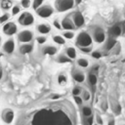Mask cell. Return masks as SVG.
<instances>
[{
	"label": "cell",
	"instance_id": "4",
	"mask_svg": "<svg viewBox=\"0 0 125 125\" xmlns=\"http://www.w3.org/2000/svg\"><path fill=\"white\" fill-rule=\"evenodd\" d=\"M36 13L37 15L40 17V18H43V19H46V18H49L53 15L54 13V9L50 6V5H43L41 7H39L37 10H36Z\"/></svg>",
	"mask_w": 125,
	"mask_h": 125
},
{
	"label": "cell",
	"instance_id": "38",
	"mask_svg": "<svg viewBox=\"0 0 125 125\" xmlns=\"http://www.w3.org/2000/svg\"><path fill=\"white\" fill-rule=\"evenodd\" d=\"M54 25H55V26H56L58 29L62 28V24L59 22V21H58V20H55V21H54Z\"/></svg>",
	"mask_w": 125,
	"mask_h": 125
},
{
	"label": "cell",
	"instance_id": "19",
	"mask_svg": "<svg viewBox=\"0 0 125 125\" xmlns=\"http://www.w3.org/2000/svg\"><path fill=\"white\" fill-rule=\"evenodd\" d=\"M1 7L4 10H9L12 8V1L11 0H1Z\"/></svg>",
	"mask_w": 125,
	"mask_h": 125
},
{
	"label": "cell",
	"instance_id": "18",
	"mask_svg": "<svg viewBox=\"0 0 125 125\" xmlns=\"http://www.w3.org/2000/svg\"><path fill=\"white\" fill-rule=\"evenodd\" d=\"M88 81H89V84L94 87V86L97 84V81H98L97 75L94 74V73H90V74L88 75Z\"/></svg>",
	"mask_w": 125,
	"mask_h": 125
},
{
	"label": "cell",
	"instance_id": "42",
	"mask_svg": "<svg viewBox=\"0 0 125 125\" xmlns=\"http://www.w3.org/2000/svg\"><path fill=\"white\" fill-rule=\"evenodd\" d=\"M2 75H3V71H2V68L0 67V79L2 78Z\"/></svg>",
	"mask_w": 125,
	"mask_h": 125
},
{
	"label": "cell",
	"instance_id": "23",
	"mask_svg": "<svg viewBox=\"0 0 125 125\" xmlns=\"http://www.w3.org/2000/svg\"><path fill=\"white\" fill-rule=\"evenodd\" d=\"M77 63H78V65L81 66V67H87V66L89 65V62H88L86 59H78Z\"/></svg>",
	"mask_w": 125,
	"mask_h": 125
},
{
	"label": "cell",
	"instance_id": "11",
	"mask_svg": "<svg viewBox=\"0 0 125 125\" xmlns=\"http://www.w3.org/2000/svg\"><path fill=\"white\" fill-rule=\"evenodd\" d=\"M61 24H62V27L63 29H65V30H72V29L75 28V25H74V23H73V21H71L68 17L64 18V19L62 21Z\"/></svg>",
	"mask_w": 125,
	"mask_h": 125
},
{
	"label": "cell",
	"instance_id": "26",
	"mask_svg": "<svg viewBox=\"0 0 125 125\" xmlns=\"http://www.w3.org/2000/svg\"><path fill=\"white\" fill-rule=\"evenodd\" d=\"M58 82L60 85H63L66 83V76L63 75V74H60L59 77H58Z\"/></svg>",
	"mask_w": 125,
	"mask_h": 125
},
{
	"label": "cell",
	"instance_id": "32",
	"mask_svg": "<svg viewBox=\"0 0 125 125\" xmlns=\"http://www.w3.org/2000/svg\"><path fill=\"white\" fill-rule=\"evenodd\" d=\"M21 6L23 8H28L30 6V0H21Z\"/></svg>",
	"mask_w": 125,
	"mask_h": 125
},
{
	"label": "cell",
	"instance_id": "41",
	"mask_svg": "<svg viewBox=\"0 0 125 125\" xmlns=\"http://www.w3.org/2000/svg\"><path fill=\"white\" fill-rule=\"evenodd\" d=\"M51 98H52V100H58V99L60 98V96H59V95H54V96H52Z\"/></svg>",
	"mask_w": 125,
	"mask_h": 125
},
{
	"label": "cell",
	"instance_id": "7",
	"mask_svg": "<svg viewBox=\"0 0 125 125\" xmlns=\"http://www.w3.org/2000/svg\"><path fill=\"white\" fill-rule=\"evenodd\" d=\"M18 30V27L16 25L15 22L11 21V22H8V23H5L4 26H3V32L4 34L8 35V36H12L14 35Z\"/></svg>",
	"mask_w": 125,
	"mask_h": 125
},
{
	"label": "cell",
	"instance_id": "33",
	"mask_svg": "<svg viewBox=\"0 0 125 125\" xmlns=\"http://www.w3.org/2000/svg\"><path fill=\"white\" fill-rule=\"evenodd\" d=\"M82 97H83L84 101H89L90 100V93L87 92V91H84L83 94H82Z\"/></svg>",
	"mask_w": 125,
	"mask_h": 125
},
{
	"label": "cell",
	"instance_id": "37",
	"mask_svg": "<svg viewBox=\"0 0 125 125\" xmlns=\"http://www.w3.org/2000/svg\"><path fill=\"white\" fill-rule=\"evenodd\" d=\"M74 101L77 104H82V99L79 96H74Z\"/></svg>",
	"mask_w": 125,
	"mask_h": 125
},
{
	"label": "cell",
	"instance_id": "35",
	"mask_svg": "<svg viewBox=\"0 0 125 125\" xmlns=\"http://www.w3.org/2000/svg\"><path fill=\"white\" fill-rule=\"evenodd\" d=\"M92 57H93L94 59H100V58L102 57V54H101L100 52H93V53H92Z\"/></svg>",
	"mask_w": 125,
	"mask_h": 125
},
{
	"label": "cell",
	"instance_id": "34",
	"mask_svg": "<svg viewBox=\"0 0 125 125\" xmlns=\"http://www.w3.org/2000/svg\"><path fill=\"white\" fill-rule=\"evenodd\" d=\"M20 10H21V8L19 6H14L13 9H12V14L13 15H17V14L20 13Z\"/></svg>",
	"mask_w": 125,
	"mask_h": 125
},
{
	"label": "cell",
	"instance_id": "1",
	"mask_svg": "<svg viewBox=\"0 0 125 125\" xmlns=\"http://www.w3.org/2000/svg\"><path fill=\"white\" fill-rule=\"evenodd\" d=\"M76 112L67 101H58L22 113L16 125H75Z\"/></svg>",
	"mask_w": 125,
	"mask_h": 125
},
{
	"label": "cell",
	"instance_id": "27",
	"mask_svg": "<svg viewBox=\"0 0 125 125\" xmlns=\"http://www.w3.org/2000/svg\"><path fill=\"white\" fill-rule=\"evenodd\" d=\"M43 1H44V0H34V1H33V5H32V6H33V9L37 10L39 7H41Z\"/></svg>",
	"mask_w": 125,
	"mask_h": 125
},
{
	"label": "cell",
	"instance_id": "45",
	"mask_svg": "<svg viewBox=\"0 0 125 125\" xmlns=\"http://www.w3.org/2000/svg\"><path fill=\"white\" fill-rule=\"evenodd\" d=\"M0 43H1V37H0Z\"/></svg>",
	"mask_w": 125,
	"mask_h": 125
},
{
	"label": "cell",
	"instance_id": "8",
	"mask_svg": "<svg viewBox=\"0 0 125 125\" xmlns=\"http://www.w3.org/2000/svg\"><path fill=\"white\" fill-rule=\"evenodd\" d=\"M2 119L7 124L12 123L14 120V111L11 108H5L2 111Z\"/></svg>",
	"mask_w": 125,
	"mask_h": 125
},
{
	"label": "cell",
	"instance_id": "46",
	"mask_svg": "<svg viewBox=\"0 0 125 125\" xmlns=\"http://www.w3.org/2000/svg\"><path fill=\"white\" fill-rule=\"evenodd\" d=\"M97 125H99V124H97Z\"/></svg>",
	"mask_w": 125,
	"mask_h": 125
},
{
	"label": "cell",
	"instance_id": "43",
	"mask_svg": "<svg viewBox=\"0 0 125 125\" xmlns=\"http://www.w3.org/2000/svg\"><path fill=\"white\" fill-rule=\"evenodd\" d=\"M81 1H82V0H75V3H76V4H80Z\"/></svg>",
	"mask_w": 125,
	"mask_h": 125
},
{
	"label": "cell",
	"instance_id": "10",
	"mask_svg": "<svg viewBox=\"0 0 125 125\" xmlns=\"http://www.w3.org/2000/svg\"><path fill=\"white\" fill-rule=\"evenodd\" d=\"M94 39L97 43H103L105 39V35H104V32L102 28H96L95 31H94Z\"/></svg>",
	"mask_w": 125,
	"mask_h": 125
},
{
	"label": "cell",
	"instance_id": "17",
	"mask_svg": "<svg viewBox=\"0 0 125 125\" xmlns=\"http://www.w3.org/2000/svg\"><path fill=\"white\" fill-rule=\"evenodd\" d=\"M65 55H66L70 60H73V59L76 58V51H75L74 48L69 47V48H67V49L65 50Z\"/></svg>",
	"mask_w": 125,
	"mask_h": 125
},
{
	"label": "cell",
	"instance_id": "36",
	"mask_svg": "<svg viewBox=\"0 0 125 125\" xmlns=\"http://www.w3.org/2000/svg\"><path fill=\"white\" fill-rule=\"evenodd\" d=\"M80 50H81L82 52H84V53H90L91 50H92V48H91V47H81Z\"/></svg>",
	"mask_w": 125,
	"mask_h": 125
},
{
	"label": "cell",
	"instance_id": "12",
	"mask_svg": "<svg viewBox=\"0 0 125 125\" xmlns=\"http://www.w3.org/2000/svg\"><path fill=\"white\" fill-rule=\"evenodd\" d=\"M14 49H15V42L13 39H9L7 40L4 45H3V50L7 53V54H12L14 52Z\"/></svg>",
	"mask_w": 125,
	"mask_h": 125
},
{
	"label": "cell",
	"instance_id": "28",
	"mask_svg": "<svg viewBox=\"0 0 125 125\" xmlns=\"http://www.w3.org/2000/svg\"><path fill=\"white\" fill-rule=\"evenodd\" d=\"M9 18H10V15L7 14V13H5V14L2 15V16H0V23H3V22H5V21H7L9 20Z\"/></svg>",
	"mask_w": 125,
	"mask_h": 125
},
{
	"label": "cell",
	"instance_id": "14",
	"mask_svg": "<svg viewBox=\"0 0 125 125\" xmlns=\"http://www.w3.org/2000/svg\"><path fill=\"white\" fill-rule=\"evenodd\" d=\"M72 77H73L74 80H75L76 82H78V83H81V82H83V81L85 80V75H84L81 71H78V70L73 71Z\"/></svg>",
	"mask_w": 125,
	"mask_h": 125
},
{
	"label": "cell",
	"instance_id": "40",
	"mask_svg": "<svg viewBox=\"0 0 125 125\" xmlns=\"http://www.w3.org/2000/svg\"><path fill=\"white\" fill-rule=\"evenodd\" d=\"M107 125H115V121H114V119H113V118H110V119L108 120Z\"/></svg>",
	"mask_w": 125,
	"mask_h": 125
},
{
	"label": "cell",
	"instance_id": "39",
	"mask_svg": "<svg viewBox=\"0 0 125 125\" xmlns=\"http://www.w3.org/2000/svg\"><path fill=\"white\" fill-rule=\"evenodd\" d=\"M96 120H97V123H98L99 125H102V124H103V119H102V117H101L100 115H97Z\"/></svg>",
	"mask_w": 125,
	"mask_h": 125
},
{
	"label": "cell",
	"instance_id": "21",
	"mask_svg": "<svg viewBox=\"0 0 125 125\" xmlns=\"http://www.w3.org/2000/svg\"><path fill=\"white\" fill-rule=\"evenodd\" d=\"M53 40H54L55 43L60 44V45H63V44L65 43V40H64V39L62 38V36H61V35H54V36H53Z\"/></svg>",
	"mask_w": 125,
	"mask_h": 125
},
{
	"label": "cell",
	"instance_id": "2",
	"mask_svg": "<svg viewBox=\"0 0 125 125\" xmlns=\"http://www.w3.org/2000/svg\"><path fill=\"white\" fill-rule=\"evenodd\" d=\"M76 44L79 46V48L81 47H90L92 45V37L89 33L82 31L78 34L77 39H76Z\"/></svg>",
	"mask_w": 125,
	"mask_h": 125
},
{
	"label": "cell",
	"instance_id": "31",
	"mask_svg": "<svg viewBox=\"0 0 125 125\" xmlns=\"http://www.w3.org/2000/svg\"><path fill=\"white\" fill-rule=\"evenodd\" d=\"M36 40H37V42H38L39 44H44V43L47 41V38H46L45 36H38V37L36 38Z\"/></svg>",
	"mask_w": 125,
	"mask_h": 125
},
{
	"label": "cell",
	"instance_id": "15",
	"mask_svg": "<svg viewBox=\"0 0 125 125\" xmlns=\"http://www.w3.org/2000/svg\"><path fill=\"white\" fill-rule=\"evenodd\" d=\"M56 53H57V48L54 47V46L49 45V46H45L43 48V54L44 55H50V56H52V55H55Z\"/></svg>",
	"mask_w": 125,
	"mask_h": 125
},
{
	"label": "cell",
	"instance_id": "5",
	"mask_svg": "<svg viewBox=\"0 0 125 125\" xmlns=\"http://www.w3.org/2000/svg\"><path fill=\"white\" fill-rule=\"evenodd\" d=\"M19 22L21 24V25H24V26H28V25H31L33 22H34V18L33 16L28 13V12H24L22 13L20 18H19Z\"/></svg>",
	"mask_w": 125,
	"mask_h": 125
},
{
	"label": "cell",
	"instance_id": "3",
	"mask_svg": "<svg viewBox=\"0 0 125 125\" xmlns=\"http://www.w3.org/2000/svg\"><path fill=\"white\" fill-rule=\"evenodd\" d=\"M75 0H56L55 7L59 12H65L73 7Z\"/></svg>",
	"mask_w": 125,
	"mask_h": 125
},
{
	"label": "cell",
	"instance_id": "22",
	"mask_svg": "<svg viewBox=\"0 0 125 125\" xmlns=\"http://www.w3.org/2000/svg\"><path fill=\"white\" fill-rule=\"evenodd\" d=\"M58 62H61V63H64V62H70V59L66 56V55H60L59 58H58Z\"/></svg>",
	"mask_w": 125,
	"mask_h": 125
},
{
	"label": "cell",
	"instance_id": "20",
	"mask_svg": "<svg viewBox=\"0 0 125 125\" xmlns=\"http://www.w3.org/2000/svg\"><path fill=\"white\" fill-rule=\"evenodd\" d=\"M82 114L84 117L92 116V109L90 106H83L82 107Z\"/></svg>",
	"mask_w": 125,
	"mask_h": 125
},
{
	"label": "cell",
	"instance_id": "25",
	"mask_svg": "<svg viewBox=\"0 0 125 125\" xmlns=\"http://www.w3.org/2000/svg\"><path fill=\"white\" fill-rule=\"evenodd\" d=\"M93 121H94L93 116L84 117V119H83V125H93Z\"/></svg>",
	"mask_w": 125,
	"mask_h": 125
},
{
	"label": "cell",
	"instance_id": "44",
	"mask_svg": "<svg viewBox=\"0 0 125 125\" xmlns=\"http://www.w3.org/2000/svg\"><path fill=\"white\" fill-rule=\"evenodd\" d=\"M2 55H3V54H2V53H0V59H1V57H2Z\"/></svg>",
	"mask_w": 125,
	"mask_h": 125
},
{
	"label": "cell",
	"instance_id": "9",
	"mask_svg": "<svg viewBox=\"0 0 125 125\" xmlns=\"http://www.w3.org/2000/svg\"><path fill=\"white\" fill-rule=\"evenodd\" d=\"M84 22H85L84 17L80 12H76L73 14V23L75 27H81L84 24Z\"/></svg>",
	"mask_w": 125,
	"mask_h": 125
},
{
	"label": "cell",
	"instance_id": "30",
	"mask_svg": "<svg viewBox=\"0 0 125 125\" xmlns=\"http://www.w3.org/2000/svg\"><path fill=\"white\" fill-rule=\"evenodd\" d=\"M80 93H81V89H80V87L76 86V87H74V88L72 89V95H73V96H78Z\"/></svg>",
	"mask_w": 125,
	"mask_h": 125
},
{
	"label": "cell",
	"instance_id": "6",
	"mask_svg": "<svg viewBox=\"0 0 125 125\" xmlns=\"http://www.w3.org/2000/svg\"><path fill=\"white\" fill-rule=\"evenodd\" d=\"M32 38H33V33L28 29L21 31L18 35V39L21 43H28L32 40Z\"/></svg>",
	"mask_w": 125,
	"mask_h": 125
},
{
	"label": "cell",
	"instance_id": "24",
	"mask_svg": "<svg viewBox=\"0 0 125 125\" xmlns=\"http://www.w3.org/2000/svg\"><path fill=\"white\" fill-rule=\"evenodd\" d=\"M111 33H112L113 35H115V36L120 35V34H121V27H120L119 25H115V26H113L112 29H111Z\"/></svg>",
	"mask_w": 125,
	"mask_h": 125
},
{
	"label": "cell",
	"instance_id": "13",
	"mask_svg": "<svg viewBox=\"0 0 125 125\" xmlns=\"http://www.w3.org/2000/svg\"><path fill=\"white\" fill-rule=\"evenodd\" d=\"M37 30L41 34H47L51 31V26L49 24H46V23H41L37 26Z\"/></svg>",
	"mask_w": 125,
	"mask_h": 125
},
{
	"label": "cell",
	"instance_id": "16",
	"mask_svg": "<svg viewBox=\"0 0 125 125\" xmlns=\"http://www.w3.org/2000/svg\"><path fill=\"white\" fill-rule=\"evenodd\" d=\"M32 50H33V46L31 44H23L20 47V52L21 54H28L32 52Z\"/></svg>",
	"mask_w": 125,
	"mask_h": 125
},
{
	"label": "cell",
	"instance_id": "29",
	"mask_svg": "<svg viewBox=\"0 0 125 125\" xmlns=\"http://www.w3.org/2000/svg\"><path fill=\"white\" fill-rule=\"evenodd\" d=\"M73 36H74V34H73L72 31H65V32H63V37L66 38V39H71V38H73Z\"/></svg>",
	"mask_w": 125,
	"mask_h": 125
}]
</instances>
